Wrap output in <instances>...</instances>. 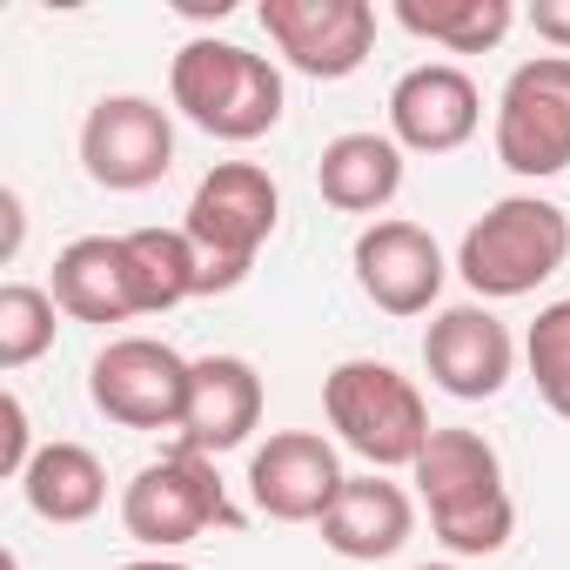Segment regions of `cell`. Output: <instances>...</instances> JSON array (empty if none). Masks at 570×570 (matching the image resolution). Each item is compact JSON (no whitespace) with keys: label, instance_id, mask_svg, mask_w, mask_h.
<instances>
[{"label":"cell","instance_id":"17","mask_svg":"<svg viewBox=\"0 0 570 570\" xmlns=\"http://www.w3.org/2000/svg\"><path fill=\"white\" fill-rule=\"evenodd\" d=\"M410 530H416V503H410V490L390 483L383 470L350 476L343 497H336L330 517H323V543H330L336 557H350V563H383V557H396V550L410 543Z\"/></svg>","mask_w":570,"mask_h":570},{"label":"cell","instance_id":"11","mask_svg":"<svg viewBox=\"0 0 570 570\" xmlns=\"http://www.w3.org/2000/svg\"><path fill=\"white\" fill-rule=\"evenodd\" d=\"M343 483L350 476L336 463V443L316 430H275L248 456V497L268 523H323Z\"/></svg>","mask_w":570,"mask_h":570},{"label":"cell","instance_id":"15","mask_svg":"<svg viewBox=\"0 0 570 570\" xmlns=\"http://www.w3.org/2000/svg\"><path fill=\"white\" fill-rule=\"evenodd\" d=\"M262 430V376L248 356H202L188 370V410H181V443L202 456L242 450Z\"/></svg>","mask_w":570,"mask_h":570},{"label":"cell","instance_id":"5","mask_svg":"<svg viewBox=\"0 0 570 570\" xmlns=\"http://www.w3.org/2000/svg\"><path fill=\"white\" fill-rule=\"evenodd\" d=\"M275 222H282V188H275L268 168H255V161H215L195 181L181 235L202 248V296L235 289V282L255 268L262 242L275 235Z\"/></svg>","mask_w":570,"mask_h":570},{"label":"cell","instance_id":"8","mask_svg":"<svg viewBox=\"0 0 570 570\" xmlns=\"http://www.w3.org/2000/svg\"><path fill=\"white\" fill-rule=\"evenodd\" d=\"M81 168L108 195H141L175 168V121L148 95H101L81 121Z\"/></svg>","mask_w":570,"mask_h":570},{"label":"cell","instance_id":"9","mask_svg":"<svg viewBox=\"0 0 570 570\" xmlns=\"http://www.w3.org/2000/svg\"><path fill=\"white\" fill-rule=\"evenodd\" d=\"M188 370L168 343L155 336H115L95 363H88V396L108 423L121 430H181L188 410Z\"/></svg>","mask_w":570,"mask_h":570},{"label":"cell","instance_id":"4","mask_svg":"<svg viewBox=\"0 0 570 570\" xmlns=\"http://www.w3.org/2000/svg\"><path fill=\"white\" fill-rule=\"evenodd\" d=\"M323 410H330V430L370 463V470H416L423 443H430V410H423V390L376 363V356H350L323 376Z\"/></svg>","mask_w":570,"mask_h":570},{"label":"cell","instance_id":"6","mask_svg":"<svg viewBox=\"0 0 570 570\" xmlns=\"http://www.w3.org/2000/svg\"><path fill=\"white\" fill-rule=\"evenodd\" d=\"M235 523H242V510L228 503V490L215 476V456H202L188 443L141 463L135 483L121 490V530L135 543H148L155 557H168V550H181L208 530H235Z\"/></svg>","mask_w":570,"mask_h":570},{"label":"cell","instance_id":"23","mask_svg":"<svg viewBox=\"0 0 570 570\" xmlns=\"http://www.w3.org/2000/svg\"><path fill=\"white\" fill-rule=\"evenodd\" d=\"M523 363H530L537 396L570 423V296L550 303V309H537V323L523 336Z\"/></svg>","mask_w":570,"mask_h":570},{"label":"cell","instance_id":"1","mask_svg":"<svg viewBox=\"0 0 570 570\" xmlns=\"http://www.w3.org/2000/svg\"><path fill=\"white\" fill-rule=\"evenodd\" d=\"M416 490L430 503V530L456 557H497L517 530V503L503 483V456L476 430H430L416 456Z\"/></svg>","mask_w":570,"mask_h":570},{"label":"cell","instance_id":"19","mask_svg":"<svg viewBox=\"0 0 570 570\" xmlns=\"http://www.w3.org/2000/svg\"><path fill=\"white\" fill-rule=\"evenodd\" d=\"M21 497L41 523H88L108 503V470L88 443H41L21 476Z\"/></svg>","mask_w":570,"mask_h":570},{"label":"cell","instance_id":"20","mask_svg":"<svg viewBox=\"0 0 570 570\" xmlns=\"http://www.w3.org/2000/svg\"><path fill=\"white\" fill-rule=\"evenodd\" d=\"M396 21L443 55H483L517 28V8L510 0H396Z\"/></svg>","mask_w":570,"mask_h":570},{"label":"cell","instance_id":"7","mask_svg":"<svg viewBox=\"0 0 570 570\" xmlns=\"http://www.w3.org/2000/svg\"><path fill=\"white\" fill-rule=\"evenodd\" d=\"M490 141L497 161L523 181H550L570 168V55H537L510 68Z\"/></svg>","mask_w":570,"mask_h":570},{"label":"cell","instance_id":"12","mask_svg":"<svg viewBox=\"0 0 570 570\" xmlns=\"http://www.w3.org/2000/svg\"><path fill=\"white\" fill-rule=\"evenodd\" d=\"M350 262H356L363 296H370L383 316H423V309L443 296V275H450L436 235L416 228V222H396V215H390V222H370V228L356 235Z\"/></svg>","mask_w":570,"mask_h":570},{"label":"cell","instance_id":"25","mask_svg":"<svg viewBox=\"0 0 570 570\" xmlns=\"http://www.w3.org/2000/svg\"><path fill=\"white\" fill-rule=\"evenodd\" d=\"M523 21L537 28V41H550V55H570V0H530Z\"/></svg>","mask_w":570,"mask_h":570},{"label":"cell","instance_id":"22","mask_svg":"<svg viewBox=\"0 0 570 570\" xmlns=\"http://www.w3.org/2000/svg\"><path fill=\"white\" fill-rule=\"evenodd\" d=\"M55 316L61 303L35 282H8L0 289V370H28L35 356L55 350Z\"/></svg>","mask_w":570,"mask_h":570},{"label":"cell","instance_id":"24","mask_svg":"<svg viewBox=\"0 0 570 570\" xmlns=\"http://www.w3.org/2000/svg\"><path fill=\"white\" fill-rule=\"evenodd\" d=\"M28 463H35V436H28V403L8 390L0 396V476H28Z\"/></svg>","mask_w":570,"mask_h":570},{"label":"cell","instance_id":"21","mask_svg":"<svg viewBox=\"0 0 570 570\" xmlns=\"http://www.w3.org/2000/svg\"><path fill=\"white\" fill-rule=\"evenodd\" d=\"M128 262H135V289L141 316H168L175 303L202 296V248L181 228H128Z\"/></svg>","mask_w":570,"mask_h":570},{"label":"cell","instance_id":"3","mask_svg":"<svg viewBox=\"0 0 570 570\" xmlns=\"http://www.w3.org/2000/svg\"><path fill=\"white\" fill-rule=\"evenodd\" d=\"M168 101L215 141H262L282 121V75L235 41H181L168 61Z\"/></svg>","mask_w":570,"mask_h":570},{"label":"cell","instance_id":"2","mask_svg":"<svg viewBox=\"0 0 570 570\" xmlns=\"http://www.w3.org/2000/svg\"><path fill=\"white\" fill-rule=\"evenodd\" d=\"M570 262V215L543 195H503L490 202L463 242H456V275L476 289V303H510L530 296Z\"/></svg>","mask_w":570,"mask_h":570},{"label":"cell","instance_id":"10","mask_svg":"<svg viewBox=\"0 0 570 570\" xmlns=\"http://www.w3.org/2000/svg\"><path fill=\"white\" fill-rule=\"evenodd\" d=\"M255 21L275 41V55L309 81H350L376 55L370 0H262Z\"/></svg>","mask_w":570,"mask_h":570},{"label":"cell","instance_id":"18","mask_svg":"<svg viewBox=\"0 0 570 570\" xmlns=\"http://www.w3.org/2000/svg\"><path fill=\"white\" fill-rule=\"evenodd\" d=\"M316 188L343 215H383L403 195V148L390 135H370V128L336 135L316 161Z\"/></svg>","mask_w":570,"mask_h":570},{"label":"cell","instance_id":"27","mask_svg":"<svg viewBox=\"0 0 570 570\" xmlns=\"http://www.w3.org/2000/svg\"><path fill=\"white\" fill-rule=\"evenodd\" d=\"M423 570H456V563H423Z\"/></svg>","mask_w":570,"mask_h":570},{"label":"cell","instance_id":"13","mask_svg":"<svg viewBox=\"0 0 570 570\" xmlns=\"http://www.w3.org/2000/svg\"><path fill=\"white\" fill-rule=\"evenodd\" d=\"M483 121V95L456 61H423L390 88V141L403 155H456Z\"/></svg>","mask_w":570,"mask_h":570},{"label":"cell","instance_id":"16","mask_svg":"<svg viewBox=\"0 0 570 570\" xmlns=\"http://www.w3.org/2000/svg\"><path fill=\"white\" fill-rule=\"evenodd\" d=\"M61 316L75 323H128L141 316V289H135V262L121 235H81L55 255V289Z\"/></svg>","mask_w":570,"mask_h":570},{"label":"cell","instance_id":"14","mask_svg":"<svg viewBox=\"0 0 570 570\" xmlns=\"http://www.w3.org/2000/svg\"><path fill=\"white\" fill-rule=\"evenodd\" d=\"M423 370H430V383L443 396L490 403L510 383V370H517V343H510V330L483 303H456V309H443L423 330Z\"/></svg>","mask_w":570,"mask_h":570},{"label":"cell","instance_id":"26","mask_svg":"<svg viewBox=\"0 0 570 570\" xmlns=\"http://www.w3.org/2000/svg\"><path fill=\"white\" fill-rule=\"evenodd\" d=\"M121 570H195V563H175V557H135V563H121Z\"/></svg>","mask_w":570,"mask_h":570}]
</instances>
